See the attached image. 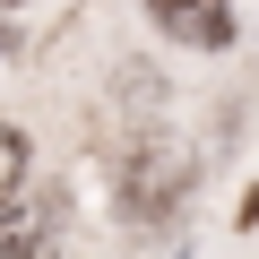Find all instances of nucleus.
<instances>
[{
  "label": "nucleus",
  "instance_id": "f257e3e1",
  "mask_svg": "<svg viewBox=\"0 0 259 259\" xmlns=\"http://www.w3.org/2000/svg\"><path fill=\"white\" fill-rule=\"evenodd\" d=\"M182 199H190V156H182L173 139H139V147H121V164H112V207L139 225V233L173 225Z\"/></svg>",
  "mask_w": 259,
  "mask_h": 259
},
{
  "label": "nucleus",
  "instance_id": "20e7f679",
  "mask_svg": "<svg viewBox=\"0 0 259 259\" xmlns=\"http://www.w3.org/2000/svg\"><path fill=\"white\" fill-rule=\"evenodd\" d=\"M18 190H26V130L0 121V207H9Z\"/></svg>",
  "mask_w": 259,
  "mask_h": 259
},
{
  "label": "nucleus",
  "instance_id": "7ed1b4c3",
  "mask_svg": "<svg viewBox=\"0 0 259 259\" xmlns=\"http://www.w3.org/2000/svg\"><path fill=\"white\" fill-rule=\"evenodd\" d=\"M147 18L173 44H190V52H225L233 44V9H225V0H147Z\"/></svg>",
  "mask_w": 259,
  "mask_h": 259
},
{
  "label": "nucleus",
  "instance_id": "f03ea898",
  "mask_svg": "<svg viewBox=\"0 0 259 259\" xmlns=\"http://www.w3.org/2000/svg\"><path fill=\"white\" fill-rule=\"evenodd\" d=\"M61 233H69V199L52 182H26L0 207V259H61Z\"/></svg>",
  "mask_w": 259,
  "mask_h": 259
}]
</instances>
